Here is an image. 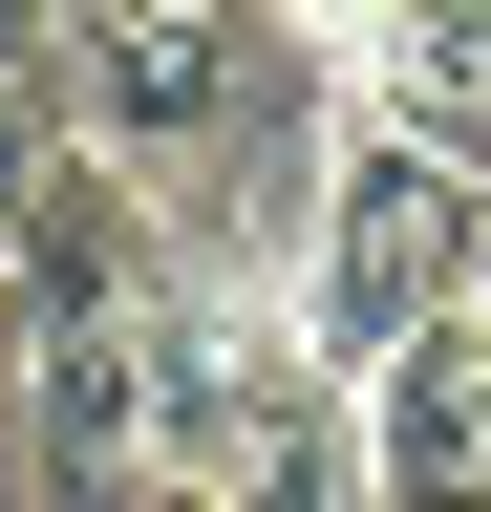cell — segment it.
I'll list each match as a JSON object with an SVG mask.
<instances>
[{
  "mask_svg": "<svg viewBox=\"0 0 491 512\" xmlns=\"http://www.w3.org/2000/svg\"><path fill=\"white\" fill-rule=\"evenodd\" d=\"M470 299H491V192H470V171H427V150H385V128H321L299 278H278L299 363L363 384V363H406L427 320H470Z\"/></svg>",
  "mask_w": 491,
  "mask_h": 512,
  "instance_id": "obj_1",
  "label": "cell"
},
{
  "mask_svg": "<svg viewBox=\"0 0 491 512\" xmlns=\"http://www.w3.org/2000/svg\"><path fill=\"white\" fill-rule=\"evenodd\" d=\"M150 278H171V214L107 150H43L22 192H0V320H22V342H129Z\"/></svg>",
  "mask_w": 491,
  "mask_h": 512,
  "instance_id": "obj_2",
  "label": "cell"
},
{
  "mask_svg": "<svg viewBox=\"0 0 491 512\" xmlns=\"http://www.w3.org/2000/svg\"><path fill=\"white\" fill-rule=\"evenodd\" d=\"M342 406H363V512H491V299L363 363Z\"/></svg>",
  "mask_w": 491,
  "mask_h": 512,
  "instance_id": "obj_3",
  "label": "cell"
},
{
  "mask_svg": "<svg viewBox=\"0 0 491 512\" xmlns=\"http://www.w3.org/2000/svg\"><path fill=\"white\" fill-rule=\"evenodd\" d=\"M321 86H342V128H385V150H427V171L491 192V0H385Z\"/></svg>",
  "mask_w": 491,
  "mask_h": 512,
  "instance_id": "obj_4",
  "label": "cell"
},
{
  "mask_svg": "<svg viewBox=\"0 0 491 512\" xmlns=\"http://www.w3.org/2000/svg\"><path fill=\"white\" fill-rule=\"evenodd\" d=\"M193 512H363V406H342V384H321V363H299V384H278V406H257V427H235V470H214Z\"/></svg>",
  "mask_w": 491,
  "mask_h": 512,
  "instance_id": "obj_5",
  "label": "cell"
},
{
  "mask_svg": "<svg viewBox=\"0 0 491 512\" xmlns=\"http://www.w3.org/2000/svg\"><path fill=\"white\" fill-rule=\"evenodd\" d=\"M65 150V0H0V192Z\"/></svg>",
  "mask_w": 491,
  "mask_h": 512,
  "instance_id": "obj_6",
  "label": "cell"
},
{
  "mask_svg": "<svg viewBox=\"0 0 491 512\" xmlns=\"http://www.w3.org/2000/svg\"><path fill=\"white\" fill-rule=\"evenodd\" d=\"M107 512H193V491H150V470H129V491H107Z\"/></svg>",
  "mask_w": 491,
  "mask_h": 512,
  "instance_id": "obj_7",
  "label": "cell"
}]
</instances>
